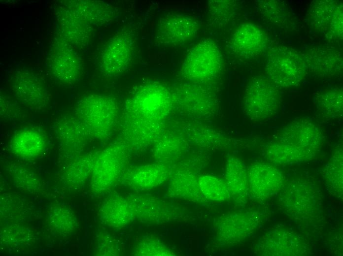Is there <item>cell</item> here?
Listing matches in <instances>:
<instances>
[{
	"label": "cell",
	"instance_id": "7c38bea8",
	"mask_svg": "<svg viewBox=\"0 0 343 256\" xmlns=\"http://www.w3.org/2000/svg\"><path fill=\"white\" fill-rule=\"evenodd\" d=\"M46 61L50 73L60 82L74 83L81 76L82 65L80 57L70 45L61 39L51 45Z\"/></svg>",
	"mask_w": 343,
	"mask_h": 256
},
{
	"label": "cell",
	"instance_id": "52a82bcc",
	"mask_svg": "<svg viewBox=\"0 0 343 256\" xmlns=\"http://www.w3.org/2000/svg\"><path fill=\"white\" fill-rule=\"evenodd\" d=\"M127 160V147L124 143H115L101 152L95 160L92 188L102 191L112 186L123 176Z\"/></svg>",
	"mask_w": 343,
	"mask_h": 256
},
{
	"label": "cell",
	"instance_id": "277c9868",
	"mask_svg": "<svg viewBox=\"0 0 343 256\" xmlns=\"http://www.w3.org/2000/svg\"><path fill=\"white\" fill-rule=\"evenodd\" d=\"M281 100L278 86L269 78L256 77L252 79L245 87L244 111L252 120H266L278 112Z\"/></svg>",
	"mask_w": 343,
	"mask_h": 256
},
{
	"label": "cell",
	"instance_id": "3957f363",
	"mask_svg": "<svg viewBox=\"0 0 343 256\" xmlns=\"http://www.w3.org/2000/svg\"><path fill=\"white\" fill-rule=\"evenodd\" d=\"M173 96L169 90L156 82L137 87L127 99L125 112L162 121L169 115Z\"/></svg>",
	"mask_w": 343,
	"mask_h": 256
},
{
	"label": "cell",
	"instance_id": "e0dca14e",
	"mask_svg": "<svg viewBox=\"0 0 343 256\" xmlns=\"http://www.w3.org/2000/svg\"><path fill=\"white\" fill-rule=\"evenodd\" d=\"M58 11L57 22L61 39L69 45H84L90 37L92 27L81 21L68 6Z\"/></svg>",
	"mask_w": 343,
	"mask_h": 256
},
{
	"label": "cell",
	"instance_id": "83f0119b",
	"mask_svg": "<svg viewBox=\"0 0 343 256\" xmlns=\"http://www.w3.org/2000/svg\"><path fill=\"white\" fill-rule=\"evenodd\" d=\"M236 5L231 0H211L208 4V15L209 21L214 25L227 23L232 17Z\"/></svg>",
	"mask_w": 343,
	"mask_h": 256
},
{
	"label": "cell",
	"instance_id": "7a4b0ae2",
	"mask_svg": "<svg viewBox=\"0 0 343 256\" xmlns=\"http://www.w3.org/2000/svg\"><path fill=\"white\" fill-rule=\"evenodd\" d=\"M75 114L89 136L103 140L111 135L117 124L119 108L113 97L92 94L78 100Z\"/></svg>",
	"mask_w": 343,
	"mask_h": 256
},
{
	"label": "cell",
	"instance_id": "4316f807",
	"mask_svg": "<svg viewBox=\"0 0 343 256\" xmlns=\"http://www.w3.org/2000/svg\"><path fill=\"white\" fill-rule=\"evenodd\" d=\"M156 156L162 160H171L177 156L183 148V141L172 135H161L155 142Z\"/></svg>",
	"mask_w": 343,
	"mask_h": 256
},
{
	"label": "cell",
	"instance_id": "5bb4252c",
	"mask_svg": "<svg viewBox=\"0 0 343 256\" xmlns=\"http://www.w3.org/2000/svg\"><path fill=\"white\" fill-rule=\"evenodd\" d=\"M266 45L265 32L251 23L240 24L231 40V45L234 51L239 56L247 58L259 55L265 50Z\"/></svg>",
	"mask_w": 343,
	"mask_h": 256
},
{
	"label": "cell",
	"instance_id": "4fadbf2b",
	"mask_svg": "<svg viewBox=\"0 0 343 256\" xmlns=\"http://www.w3.org/2000/svg\"><path fill=\"white\" fill-rule=\"evenodd\" d=\"M309 20L319 32L329 37H342L343 6L341 2L313 1L309 9Z\"/></svg>",
	"mask_w": 343,
	"mask_h": 256
},
{
	"label": "cell",
	"instance_id": "d4e9b609",
	"mask_svg": "<svg viewBox=\"0 0 343 256\" xmlns=\"http://www.w3.org/2000/svg\"><path fill=\"white\" fill-rule=\"evenodd\" d=\"M225 179L229 189L233 191H242L247 180V174L243 162L236 157L229 158L226 164Z\"/></svg>",
	"mask_w": 343,
	"mask_h": 256
},
{
	"label": "cell",
	"instance_id": "30bf717a",
	"mask_svg": "<svg viewBox=\"0 0 343 256\" xmlns=\"http://www.w3.org/2000/svg\"><path fill=\"white\" fill-rule=\"evenodd\" d=\"M163 128L162 121L125 112L120 132L127 148L141 149L155 143L162 135Z\"/></svg>",
	"mask_w": 343,
	"mask_h": 256
},
{
	"label": "cell",
	"instance_id": "5b68a950",
	"mask_svg": "<svg viewBox=\"0 0 343 256\" xmlns=\"http://www.w3.org/2000/svg\"><path fill=\"white\" fill-rule=\"evenodd\" d=\"M307 65L297 51L278 46L270 51L266 70L269 79L278 87L289 88L300 85L306 75Z\"/></svg>",
	"mask_w": 343,
	"mask_h": 256
},
{
	"label": "cell",
	"instance_id": "8992f818",
	"mask_svg": "<svg viewBox=\"0 0 343 256\" xmlns=\"http://www.w3.org/2000/svg\"><path fill=\"white\" fill-rule=\"evenodd\" d=\"M222 66V56L217 45L210 39H205L189 50L182 64V73L194 82H206L217 76Z\"/></svg>",
	"mask_w": 343,
	"mask_h": 256
},
{
	"label": "cell",
	"instance_id": "cb8c5ba5",
	"mask_svg": "<svg viewBox=\"0 0 343 256\" xmlns=\"http://www.w3.org/2000/svg\"><path fill=\"white\" fill-rule=\"evenodd\" d=\"M170 190L174 196L185 198L196 197L200 191L199 181L191 173L178 171L172 177Z\"/></svg>",
	"mask_w": 343,
	"mask_h": 256
},
{
	"label": "cell",
	"instance_id": "2e32d148",
	"mask_svg": "<svg viewBox=\"0 0 343 256\" xmlns=\"http://www.w3.org/2000/svg\"><path fill=\"white\" fill-rule=\"evenodd\" d=\"M67 5L83 22L91 27L109 23L116 18L117 10L104 2L77 0Z\"/></svg>",
	"mask_w": 343,
	"mask_h": 256
},
{
	"label": "cell",
	"instance_id": "6da1fadb",
	"mask_svg": "<svg viewBox=\"0 0 343 256\" xmlns=\"http://www.w3.org/2000/svg\"><path fill=\"white\" fill-rule=\"evenodd\" d=\"M321 128L308 118L296 119L279 131L277 139L269 147L273 158L280 162H293L311 156L323 139Z\"/></svg>",
	"mask_w": 343,
	"mask_h": 256
},
{
	"label": "cell",
	"instance_id": "d6986e66",
	"mask_svg": "<svg viewBox=\"0 0 343 256\" xmlns=\"http://www.w3.org/2000/svg\"><path fill=\"white\" fill-rule=\"evenodd\" d=\"M101 214L106 224L116 228L126 226L133 217L127 199L119 195L106 198Z\"/></svg>",
	"mask_w": 343,
	"mask_h": 256
},
{
	"label": "cell",
	"instance_id": "ffe728a7",
	"mask_svg": "<svg viewBox=\"0 0 343 256\" xmlns=\"http://www.w3.org/2000/svg\"><path fill=\"white\" fill-rule=\"evenodd\" d=\"M132 215L145 223H156L163 219L165 210L157 198L150 195H132L127 198Z\"/></svg>",
	"mask_w": 343,
	"mask_h": 256
},
{
	"label": "cell",
	"instance_id": "ba28073f",
	"mask_svg": "<svg viewBox=\"0 0 343 256\" xmlns=\"http://www.w3.org/2000/svg\"><path fill=\"white\" fill-rule=\"evenodd\" d=\"M8 82L15 97L26 106L40 110L48 105L50 92L44 81L33 72L16 70L10 75Z\"/></svg>",
	"mask_w": 343,
	"mask_h": 256
},
{
	"label": "cell",
	"instance_id": "f1b7e54d",
	"mask_svg": "<svg viewBox=\"0 0 343 256\" xmlns=\"http://www.w3.org/2000/svg\"><path fill=\"white\" fill-rule=\"evenodd\" d=\"M137 256H172L173 253L164 244L155 239L144 238L135 249Z\"/></svg>",
	"mask_w": 343,
	"mask_h": 256
},
{
	"label": "cell",
	"instance_id": "44dd1931",
	"mask_svg": "<svg viewBox=\"0 0 343 256\" xmlns=\"http://www.w3.org/2000/svg\"><path fill=\"white\" fill-rule=\"evenodd\" d=\"M247 174L250 185L256 191H264L280 184L282 180L281 175L277 170L261 163L251 165Z\"/></svg>",
	"mask_w": 343,
	"mask_h": 256
},
{
	"label": "cell",
	"instance_id": "603a6c76",
	"mask_svg": "<svg viewBox=\"0 0 343 256\" xmlns=\"http://www.w3.org/2000/svg\"><path fill=\"white\" fill-rule=\"evenodd\" d=\"M56 135L64 142L77 145L84 144L89 136L76 117L65 118L59 121L55 127Z\"/></svg>",
	"mask_w": 343,
	"mask_h": 256
},
{
	"label": "cell",
	"instance_id": "8fae6325",
	"mask_svg": "<svg viewBox=\"0 0 343 256\" xmlns=\"http://www.w3.org/2000/svg\"><path fill=\"white\" fill-rule=\"evenodd\" d=\"M134 42L133 35L125 31L107 41L100 57V67L106 75L118 76L127 69L132 58Z\"/></svg>",
	"mask_w": 343,
	"mask_h": 256
},
{
	"label": "cell",
	"instance_id": "7402d4cb",
	"mask_svg": "<svg viewBox=\"0 0 343 256\" xmlns=\"http://www.w3.org/2000/svg\"><path fill=\"white\" fill-rule=\"evenodd\" d=\"M343 90L335 88L320 94L315 99L317 111L322 117L336 119L343 115Z\"/></svg>",
	"mask_w": 343,
	"mask_h": 256
},
{
	"label": "cell",
	"instance_id": "9c48e42d",
	"mask_svg": "<svg viewBox=\"0 0 343 256\" xmlns=\"http://www.w3.org/2000/svg\"><path fill=\"white\" fill-rule=\"evenodd\" d=\"M200 28L194 16L180 13H169L158 20L155 31L157 42L165 46L183 44L193 39Z\"/></svg>",
	"mask_w": 343,
	"mask_h": 256
},
{
	"label": "cell",
	"instance_id": "9a60e30c",
	"mask_svg": "<svg viewBox=\"0 0 343 256\" xmlns=\"http://www.w3.org/2000/svg\"><path fill=\"white\" fill-rule=\"evenodd\" d=\"M169 174V168L163 164H146L133 167L125 171L123 179L132 189L144 191L155 188L163 183Z\"/></svg>",
	"mask_w": 343,
	"mask_h": 256
},
{
	"label": "cell",
	"instance_id": "484cf974",
	"mask_svg": "<svg viewBox=\"0 0 343 256\" xmlns=\"http://www.w3.org/2000/svg\"><path fill=\"white\" fill-rule=\"evenodd\" d=\"M200 191L207 198L223 200L229 196V189L226 182L215 177L204 175L198 179Z\"/></svg>",
	"mask_w": 343,
	"mask_h": 256
},
{
	"label": "cell",
	"instance_id": "ac0fdd59",
	"mask_svg": "<svg viewBox=\"0 0 343 256\" xmlns=\"http://www.w3.org/2000/svg\"><path fill=\"white\" fill-rule=\"evenodd\" d=\"M46 145L45 134L41 130L33 128H24L18 130L11 140L12 151L23 158H34L41 155Z\"/></svg>",
	"mask_w": 343,
	"mask_h": 256
}]
</instances>
